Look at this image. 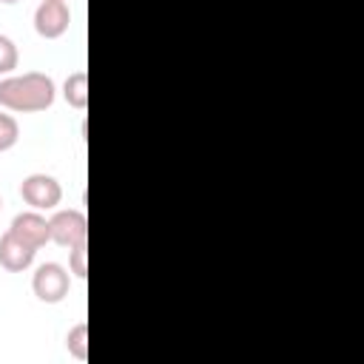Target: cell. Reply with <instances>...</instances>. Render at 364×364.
Listing matches in <instances>:
<instances>
[{
  "label": "cell",
  "mask_w": 364,
  "mask_h": 364,
  "mask_svg": "<svg viewBox=\"0 0 364 364\" xmlns=\"http://www.w3.org/2000/svg\"><path fill=\"white\" fill-rule=\"evenodd\" d=\"M65 347L77 361H88V324L80 321L65 333Z\"/></svg>",
  "instance_id": "obj_9"
},
{
  "label": "cell",
  "mask_w": 364,
  "mask_h": 364,
  "mask_svg": "<svg viewBox=\"0 0 364 364\" xmlns=\"http://www.w3.org/2000/svg\"><path fill=\"white\" fill-rule=\"evenodd\" d=\"M71 26V9L65 0H40L34 11V31L46 40H57Z\"/></svg>",
  "instance_id": "obj_5"
},
{
  "label": "cell",
  "mask_w": 364,
  "mask_h": 364,
  "mask_svg": "<svg viewBox=\"0 0 364 364\" xmlns=\"http://www.w3.org/2000/svg\"><path fill=\"white\" fill-rule=\"evenodd\" d=\"M63 97H65V102L71 108L85 111V105H88V74L85 71L68 74L65 82H63Z\"/></svg>",
  "instance_id": "obj_8"
},
{
  "label": "cell",
  "mask_w": 364,
  "mask_h": 364,
  "mask_svg": "<svg viewBox=\"0 0 364 364\" xmlns=\"http://www.w3.org/2000/svg\"><path fill=\"white\" fill-rule=\"evenodd\" d=\"M0 3H6V6H11V3H17V0H0Z\"/></svg>",
  "instance_id": "obj_13"
},
{
  "label": "cell",
  "mask_w": 364,
  "mask_h": 364,
  "mask_svg": "<svg viewBox=\"0 0 364 364\" xmlns=\"http://www.w3.org/2000/svg\"><path fill=\"white\" fill-rule=\"evenodd\" d=\"M34 256H37V247L26 245V242H23L20 236H14L11 230H6V233L0 236V267H3V270H9V273H23V270L31 267Z\"/></svg>",
  "instance_id": "obj_6"
},
{
  "label": "cell",
  "mask_w": 364,
  "mask_h": 364,
  "mask_svg": "<svg viewBox=\"0 0 364 364\" xmlns=\"http://www.w3.org/2000/svg\"><path fill=\"white\" fill-rule=\"evenodd\" d=\"M54 80L43 71H26V74H9L0 80V105L20 114L46 111L54 102Z\"/></svg>",
  "instance_id": "obj_1"
},
{
  "label": "cell",
  "mask_w": 364,
  "mask_h": 364,
  "mask_svg": "<svg viewBox=\"0 0 364 364\" xmlns=\"http://www.w3.org/2000/svg\"><path fill=\"white\" fill-rule=\"evenodd\" d=\"M20 196L31 210H54L63 199V185L48 173H28L20 185Z\"/></svg>",
  "instance_id": "obj_3"
},
{
  "label": "cell",
  "mask_w": 364,
  "mask_h": 364,
  "mask_svg": "<svg viewBox=\"0 0 364 364\" xmlns=\"http://www.w3.org/2000/svg\"><path fill=\"white\" fill-rule=\"evenodd\" d=\"M14 236H20L26 245L31 247H43L46 242H51V233H48V219L40 213V210H23L11 219V228H9Z\"/></svg>",
  "instance_id": "obj_7"
},
{
  "label": "cell",
  "mask_w": 364,
  "mask_h": 364,
  "mask_svg": "<svg viewBox=\"0 0 364 364\" xmlns=\"http://www.w3.org/2000/svg\"><path fill=\"white\" fill-rule=\"evenodd\" d=\"M48 233H51V242L54 245L74 247L80 242H88V222H85L82 210L65 208V210H57L48 219Z\"/></svg>",
  "instance_id": "obj_4"
},
{
  "label": "cell",
  "mask_w": 364,
  "mask_h": 364,
  "mask_svg": "<svg viewBox=\"0 0 364 364\" xmlns=\"http://www.w3.org/2000/svg\"><path fill=\"white\" fill-rule=\"evenodd\" d=\"M68 273L77 276V279L88 276V245L85 242L68 247Z\"/></svg>",
  "instance_id": "obj_10"
},
{
  "label": "cell",
  "mask_w": 364,
  "mask_h": 364,
  "mask_svg": "<svg viewBox=\"0 0 364 364\" xmlns=\"http://www.w3.org/2000/svg\"><path fill=\"white\" fill-rule=\"evenodd\" d=\"M20 63V54H17V46L11 37L0 34V74H11Z\"/></svg>",
  "instance_id": "obj_12"
},
{
  "label": "cell",
  "mask_w": 364,
  "mask_h": 364,
  "mask_svg": "<svg viewBox=\"0 0 364 364\" xmlns=\"http://www.w3.org/2000/svg\"><path fill=\"white\" fill-rule=\"evenodd\" d=\"M0 208H3V199H0Z\"/></svg>",
  "instance_id": "obj_14"
},
{
  "label": "cell",
  "mask_w": 364,
  "mask_h": 364,
  "mask_svg": "<svg viewBox=\"0 0 364 364\" xmlns=\"http://www.w3.org/2000/svg\"><path fill=\"white\" fill-rule=\"evenodd\" d=\"M31 290H34V296H37L40 301H46V304H60V301L68 296V290H71V273H68L63 264H57V262H46V264H40V267L34 270V276H31Z\"/></svg>",
  "instance_id": "obj_2"
},
{
  "label": "cell",
  "mask_w": 364,
  "mask_h": 364,
  "mask_svg": "<svg viewBox=\"0 0 364 364\" xmlns=\"http://www.w3.org/2000/svg\"><path fill=\"white\" fill-rule=\"evenodd\" d=\"M17 139H20V125H17V119H14L11 114H3V111H0V151L14 148Z\"/></svg>",
  "instance_id": "obj_11"
}]
</instances>
